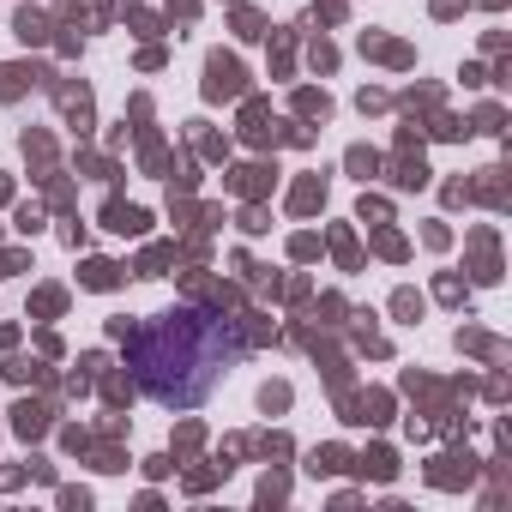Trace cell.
<instances>
[{"instance_id": "cell-1", "label": "cell", "mask_w": 512, "mask_h": 512, "mask_svg": "<svg viewBox=\"0 0 512 512\" xmlns=\"http://www.w3.org/2000/svg\"><path fill=\"white\" fill-rule=\"evenodd\" d=\"M235 362H241L235 326L205 314V308H169L133 332V380L163 410L205 404Z\"/></svg>"}]
</instances>
